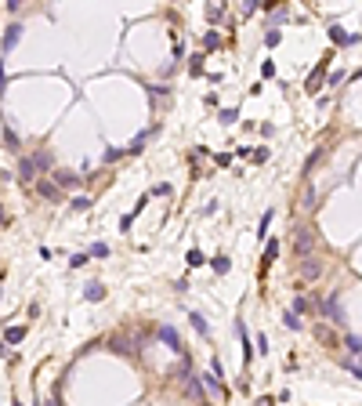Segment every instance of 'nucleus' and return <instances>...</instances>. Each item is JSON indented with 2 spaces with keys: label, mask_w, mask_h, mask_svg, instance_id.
Returning <instances> with one entry per match:
<instances>
[{
  "label": "nucleus",
  "mask_w": 362,
  "mask_h": 406,
  "mask_svg": "<svg viewBox=\"0 0 362 406\" xmlns=\"http://www.w3.org/2000/svg\"><path fill=\"white\" fill-rule=\"evenodd\" d=\"M312 251H315V232L312 228H297V239H293V254L301 257H312Z\"/></svg>",
  "instance_id": "f257e3e1"
},
{
  "label": "nucleus",
  "mask_w": 362,
  "mask_h": 406,
  "mask_svg": "<svg viewBox=\"0 0 362 406\" xmlns=\"http://www.w3.org/2000/svg\"><path fill=\"white\" fill-rule=\"evenodd\" d=\"M322 312H326V316L337 323V327H344V304H340V294H326V298H322Z\"/></svg>",
  "instance_id": "f03ea898"
},
{
  "label": "nucleus",
  "mask_w": 362,
  "mask_h": 406,
  "mask_svg": "<svg viewBox=\"0 0 362 406\" xmlns=\"http://www.w3.org/2000/svg\"><path fill=\"white\" fill-rule=\"evenodd\" d=\"M301 276H304V283H315L322 276V261H319V257H304V261H301Z\"/></svg>",
  "instance_id": "7ed1b4c3"
},
{
  "label": "nucleus",
  "mask_w": 362,
  "mask_h": 406,
  "mask_svg": "<svg viewBox=\"0 0 362 406\" xmlns=\"http://www.w3.org/2000/svg\"><path fill=\"white\" fill-rule=\"evenodd\" d=\"M326 66H330V58H322L319 66H315V73L308 76V84H304V91H308V95H315V91H319V84H322V76H326Z\"/></svg>",
  "instance_id": "20e7f679"
},
{
  "label": "nucleus",
  "mask_w": 362,
  "mask_h": 406,
  "mask_svg": "<svg viewBox=\"0 0 362 406\" xmlns=\"http://www.w3.org/2000/svg\"><path fill=\"white\" fill-rule=\"evenodd\" d=\"M80 174H72V171H58V174H54V185H58V189H76L80 185Z\"/></svg>",
  "instance_id": "39448f33"
},
{
  "label": "nucleus",
  "mask_w": 362,
  "mask_h": 406,
  "mask_svg": "<svg viewBox=\"0 0 362 406\" xmlns=\"http://www.w3.org/2000/svg\"><path fill=\"white\" fill-rule=\"evenodd\" d=\"M18 178H22V181H33V178H36V163H33V156H22V160H18Z\"/></svg>",
  "instance_id": "423d86ee"
},
{
  "label": "nucleus",
  "mask_w": 362,
  "mask_h": 406,
  "mask_svg": "<svg viewBox=\"0 0 362 406\" xmlns=\"http://www.w3.org/2000/svg\"><path fill=\"white\" fill-rule=\"evenodd\" d=\"M18 40H22V25H18V22H15V25H11V29H7V36H4V44H0V48H4V51H11V48H15V44H18Z\"/></svg>",
  "instance_id": "0eeeda50"
},
{
  "label": "nucleus",
  "mask_w": 362,
  "mask_h": 406,
  "mask_svg": "<svg viewBox=\"0 0 362 406\" xmlns=\"http://www.w3.org/2000/svg\"><path fill=\"white\" fill-rule=\"evenodd\" d=\"M290 312H293L297 319H301V316H308V312H312V301L304 298V294H297V298H293V308H290Z\"/></svg>",
  "instance_id": "6e6552de"
},
{
  "label": "nucleus",
  "mask_w": 362,
  "mask_h": 406,
  "mask_svg": "<svg viewBox=\"0 0 362 406\" xmlns=\"http://www.w3.org/2000/svg\"><path fill=\"white\" fill-rule=\"evenodd\" d=\"M330 40H333V44H355V36H348L340 25H330Z\"/></svg>",
  "instance_id": "1a4fd4ad"
},
{
  "label": "nucleus",
  "mask_w": 362,
  "mask_h": 406,
  "mask_svg": "<svg viewBox=\"0 0 362 406\" xmlns=\"http://www.w3.org/2000/svg\"><path fill=\"white\" fill-rule=\"evenodd\" d=\"M275 254H279V243H275V239H272V243L265 247V257H261V269H268V265L275 261Z\"/></svg>",
  "instance_id": "9d476101"
},
{
  "label": "nucleus",
  "mask_w": 362,
  "mask_h": 406,
  "mask_svg": "<svg viewBox=\"0 0 362 406\" xmlns=\"http://www.w3.org/2000/svg\"><path fill=\"white\" fill-rule=\"evenodd\" d=\"M210 265H214V272H217V276H225V272L232 269V261H228V254H217V257H214V261H210Z\"/></svg>",
  "instance_id": "9b49d317"
},
{
  "label": "nucleus",
  "mask_w": 362,
  "mask_h": 406,
  "mask_svg": "<svg viewBox=\"0 0 362 406\" xmlns=\"http://www.w3.org/2000/svg\"><path fill=\"white\" fill-rule=\"evenodd\" d=\"M33 163H36V171H48L54 160H51V152H36V156H33Z\"/></svg>",
  "instance_id": "f8f14e48"
},
{
  "label": "nucleus",
  "mask_w": 362,
  "mask_h": 406,
  "mask_svg": "<svg viewBox=\"0 0 362 406\" xmlns=\"http://www.w3.org/2000/svg\"><path fill=\"white\" fill-rule=\"evenodd\" d=\"M40 196H48V200H58V185H51V181H40Z\"/></svg>",
  "instance_id": "ddd939ff"
},
{
  "label": "nucleus",
  "mask_w": 362,
  "mask_h": 406,
  "mask_svg": "<svg viewBox=\"0 0 362 406\" xmlns=\"http://www.w3.org/2000/svg\"><path fill=\"white\" fill-rule=\"evenodd\" d=\"M105 298V287H101V283H91L87 287V301H101Z\"/></svg>",
  "instance_id": "4468645a"
},
{
  "label": "nucleus",
  "mask_w": 362,
  "mask_h": 406,
  "mask_svg": "<svg viewBox=\"0 0 362 406\" xmlns=\"http://www.w3.org/2000/svg\"><path fill=\"white\" fill-rule=\"evenodd\" d=\"M160 337H163V341H167L170 348H181V345H178V334H174L170 327H160Z\"/></svg>",
  "instance_id": "2eb2a0df"
},
{
  "label": "nucleus",
  "mask_w": 362,
  "mask_h": 406,
  "mask_svg": "<svg viewBox=\"0 0 362 406\" xmlns=\"http://www.w3.org/2000/svg\"><path fill=\"white\" fill-rule=\"evenodd\" d=\"M189 319H192V327H196L199 334H207V319H203L199 312H189Z\"/></svg>",
  "instance_id": "dca6fc26"
},
{
  "label": "nucleus",
  "mask_w": 362,
  "mask_h": 406,
  "mask_svg": "<svg viewBox=\"0 0 362 406\" xmlns=\"http://www.w3.org/2000/svg\"><path fill=\"white\" fill-rule=\"evenodd\" d=\"M105 254H109L105 243H91V251H87V257H105Z\"/></svg>",
  "instance_id": "f3484780"
},
{
  "label": "nucleus",
  "mask_w": 362,
  "mask_h": 406,
  "mask_svg": "<svg viewBox=\"0 0 362 406\" xmlns=\"http://www.w3.org/2000/svg\"><path fill=\"white\" fill-rule=\"evenodd\" d=\"M4 142H7V149H11V152L18 149V134L11 131V127H7V131H4Z\"/></svg>",
  "instance_id": "a211bd4d"
},
{
  "label": "nucleus",
  "mask_w": 362,
  "mask_h": 406,
  "mask_svg": "<svg viewBox=\"0 0 362 406\" xmlns=\"http://www.w3.org/2000/svg\"><path fill=\"white\" fill-rule=\"evenodd\" d=\"M22 337H25V327H11V330H7V341H11V345L22 341Z\"/></svg>",
  "instance_id": "6ab92c4d"
},
{
  "label": "nucleus",
  "mask_w": 362,
  "mask_h": 406,
  "mask_svg": "<svg viewBox=\"0 0 362 406\" xmlns=\"http://www.w3.org/2000/svg\"><path fill=\"white\" fill-rule=\"evenodd\" d=\"M221 15H225V7H221V4H217V7H207V18H210V22H217Z\"/></svg>",
  "instance_id": "aec40b11"
},
{
  "label": "nucleus",
  "mask_w": 362,
  "mask_h": 406,
  "mask_svg": "<svg viewBox=\"0 0 362 406\" xmlns=\"http://www.w3.org/2000/svg\"><path fill=\"white\" fill-rule=\"evenodd\" d=\"M196 265H203V254L199 251H189V269H196Z\"/></svg>",
  "instance_id": "412c9836"
},
{
  "label": "nucleus",
  "mask_w": 362,
  "mask_h": 406,
  "mask_svg": "<svg viewBox=\"0 0 362 406\" xmlns=\"http://www.w3.org/2000/svg\"><path fill=\"white\" fill-rule=\"evenodd\" d=\"M203 381H207V388H210V392H221V384H217V377H214V374H207Z\"/></svg>",
  "instance_id": "4be33fe9"
},
{
  "label": "nucleus",
  "mask_w": 362,
  "mask_h": 406,
  "mask_svg": "<svg viewBox=\"0 0 362 406\" xmlns=\"http://www.w3.org/2000/svg\"><path fill=\"white\" fill-rule=\"evenodd\" d=\"M286 327H290V330H301V319H297L293 312H286Z\"/></svg>",
  "instance_id": "5701e85b"
},
{
  "label": "nucleus",
  "mask_w": 362,
  "mask_h": 406,
  "mask_svg": "<svg viewBox=\"0 0 362 406\" xmlns=\"http://www.w3.org/2000/svg\"><path fill=\"white\" fill-rule=\"evenodd\" d=\"M87 207H91V200H83V196L72 200V210H87Z\"/></svg>",
  "instance_id": "b1692460"
},
{
  "label": "nucleus",
  "mask_w": 362,
  "mask_h": 406,
  "mask_svg": "<svg viewBox=\"0 0 362 406\" xmlns=\"http://www.w3.org/2000/svg\"><path fill=\"white\" fill-rule=\"evenodd\" d=\"M69 265H72V269H83V265H87V254H76V257H72Z\"/></svg>",
  "instance_id": "393cba45"
},
{
  "label": "nucleus",
  "mask_w": 362,
  "mask_h": 406,
  "mask_svg": "<svg viewBox=\"0 0 362 406\" xmlns=\"http://www.w3.org/2000/svg\"><path fill=\"white\" fill-rule=\"evenodd\" d=\"M301 203H304V210H312V203H315V192L308 189V192H304V200H301Z\"/></svg>",
  "instance_id": "a878e982"
},
{
  "label": "nucleus",
  "mask_w": 362,
  "mask_h": 406,
  "mask_svg": "<svg viewBox=\"0 0 362 406\" xmlns=\"http://www.w3.org/2000/svg\"><path fill=\"white\" fill-rule=\"evenodd\" d=\"M268 160V149H254V163H265Z\"/></svg>",
  "instance_id": "bb28decb"
},
{
  "label": "nucleus",
  "mask_w": 362,
  "mask_h": 406,
  "mask_svg": "<svg viewBox=\"0 0 362 406\" xmlns=\"http://www.w3.org/2000/svg\"><path fill=\"white\" fill-rule=\"evenodd\" d=\"M7 91V76H4V62H0V95Z\"/></svg>",
  "instance_id": "cd10ccee"
},
{
  "label": "nucleus",
  "mask_w": 362,
  "mask_h": 406,
  "mask_svg": "<svg viewBox=\"0 0 362 406\" xmlns=\"http://www.w3.org/2000/svg\"><path fill=\"white\" fill-rule=\"evenodd\" d=\"M44 406H62V399H58V395H51V399L44 403Z\"/></svg>",
  "instance_id": "c85d7f7f"
},
{
  "label": "nucleus",
  "mask_w": 362,
  "mask_h": 406,
  "mask_svg": "<svg viewBox=\"0 0 362 406\" xmlns=\"http://www.w3.org/2000/svg\"><path fill=\"white\" fill-rule=\"evenodd\" d=\"M0 225H7V214H4V207H0Z\"/></svg>",
  "instance_id": "c756f323"
}]
</instances>
